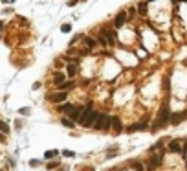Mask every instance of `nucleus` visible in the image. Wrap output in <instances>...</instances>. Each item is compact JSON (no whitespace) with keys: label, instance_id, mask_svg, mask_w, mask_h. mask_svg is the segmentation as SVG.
Listing matches in <instances>:
<instances>
[{"label":"nucleus","instance_id":"2eb2a0df","mask_svg":"<svg viewBox=\"0 0 187 171\" xmlns=\"http://www.w3.org/2000/svg\"><path fill=\"white\" fill-rule=\"evenodd\" d=\"M138 11H139L141 15H145V13L149 11V4H147V2H139V4H138Z\"/></svg>","mask_w":187,"mask_h":171},{"label":"nucleus","instance_id":"f257e3e1","mask_svg":"<svg viewBox=\"0 0 187 171\" xmlns=\"http://www.w3.org/2000/svg\"><path fill=\"white\" fill-rule=\"evenodd\" d=\"M97 116H99V112H95V110L90 107L86 112H83V116H81V120H79V125L81 127H94Z\"/></svg>","mask_w":187,"mask_h":171},{"label":"nucleus","instance_id":"423d86ee","mask_svg":"<svg viewBox=\"0 0 187 171\" xmlns=\"http://www.w3.org/2000/svg\"><path fill=\"white\" fill-rule=\"evenodd\" d=\"M125 21H127V13L125 11H119L118 15H116V21H114V26L116 28H121L125 24Z\"/></svg>","mask_w":187,"mask_h":171},{"label":"nucleus","instance_id":"aec40b11","mask_svg":"<svg viewBox=\"0 0 187 171\" xmlns=\"http://www.w3.org/2000/svg\"><path fill=\"white\" fill-rule=\"evenodd\" d=\"M73 87V83L72 81H68V83H63V85H61V88H72Z\"/></svg>","mask_w":187,"mask_h":171},{"label":"nucleus","instance_id":"6e6552de","mask_svg":"<svg viewBox=\"0 0 187 171\" xmlns=\"http://www.w3.org/2000/svg\"><path fill=\"white\" fill-rule=\"evenodd\" d=\"M169 151H173V153H182L180 140H173V142H169Z\"/></svg>","mask_w":187,"mask_h":171},{"label":"nucleus","instance_id":"dca6fc26","mask_svg":"<svg viewBox=\"0 0 187 171\" xmlns=\"http://www.w3.org/2000/svg\"><path fill=\"white\" fill-rule=\"evenodd\" d=\"M7 131H9V125L2 120V122H0V133H7Z\"/></svg>","mask_w":187,"mask_h":171},{"label":"nucleus","instance_id":"1a4fd4ad","mask_svg":"<svg viewBox=\"0 0 187 171\" xmlns=\"http://www.w3.org/2000/svg\"><path fill=\"white\" fill-rule=\"evenodd\" d=\"M147 129V122H139V123H134L129 127V133H134V131H143Z\"/></svg>","mask_w":187,"mask_h":171},{"label":"nucleus","instance_id":"cd10ccee","mask_svg":"<svg viewBox=\"0 0 187 171\" xmlns=\"http://www.w3.org/2000/svg\"><path fill=\"white\" fill-rule=\"evenodd\" d=\"M178 2H187V0H178Z\"/></svg>","mask_w":187,"mask_h":171},{"label":"nucleus","instance_id":"f8f14e48","mask_svg":"<svg viewBox=\"0 0 187 171\" xmlns=\"http://www.w3.org/2000/svg\"><path fill=\"white\" fill-rule=\"evenodd\" d=\"M75 109V105H72V103H64L63 107H59V110L61 112H66V114H72V110Z\"/></svg>","mask_w":187,"mask_h":171},{"label":"nucleus","instance_id":"393cba45","mask_svg":"<svg viewBox=\"0 0 187 171\" xmlns=\"http://www.w3.org/2000/svg\"><path fill=\"white\" fill-rule=\"evenodd\" d=\"M81 171H94V169H92V168H88V169H81Z\"/></svg>","mask_w":187,"mask_h":171},{"label":"nucleus","instance_id":"a211bd4d","mask_svg":"<svg viewBox=\"0 0 187 171\" xmlns=\"http://www.w3.org/2000/svg\"><path fill=\"white\" fill-rule=\"evenodd\" d=\"M61 31H64V33L72 31V24H63V26H61Z\"/></svg>","mask_w":187,"mask_h":171},{"label":"nucleus","instance_id":"39448f33","mask_svg":"<svg viewBox=\"0 0 187 171\" xmlns=\"http://www.w3.org/2000/svg\"><path fill=\"white\" fill-rule=\"evenodd\" d=\"M185 118V112H171V118H169V123H173V125H178L182 120Z\"/></svg>","mask_w":187,"mask_h":171},{"label":"nucleus","instance_id":"c85d7f7f","mask_svg":"<svg viewBox=\"0 0 187 171\" xmlns=\"http://www.w3.org/2000/svg\"><path fill=\"white\" fill-rule=\"evenodd\" d=\"M147 2H152V0H147Z\"/></svg>","mask_w":187,"mask_h":171},{"label":"nucleus","instance_id":"4468645a","mask_svg":"<svg viewBox=\"0 0 187 171\" xmlns=\"http://www.w3.org/2000/svg\"><path fill=\"white\" fill-rule=\"evenodd\" d=\"M112 127H114V131H118V133L123 129V123H121L119 118H112Z\"/></svg>","mask_w":187,"mask_h":171},{"label":"nucleus","instance_id":"6ab92c4d","mask_svg":"<svg viewBox=\"0 0 187 171\" xmlns=\"http://www.w3.org/2000/svg\"><path fill=\"white\" fill-rule=\"evenodd\" d=\"M84 42H86L90 48H94V46H95V41H94V39H88V37H86V39H84Z\"/></svg>","mask_w":187,"mask_h":171},{"label":"nucleus","instance_id":"7ed1b4c3","mask_svg":"<svg viewBox=\"0 0 187 171\" xmlns=\"http://www.w3.org/2000/svg\"><path fill=\"white\" fill-rule=\"evenodd\" d=\"M110 125H112V118L107 116V114H99L97 120H95V123H94V129L107 131V129H110Z\"/></svg>","mask_w":187,"mask_h":171},{"label":"nucleus","instance_id":"a878e982","mask_svg":"<svg viewBox=\"0 0 187 171\" xmlns=\"http://www.w3.org/2000/svg\"><path fill=\"white\" fill-rule=\"evenodd\" d=\"M2 28H4V22H2V21H0V29H2Z\"/></svg>","mask_w":187,"mask_h":171},{"label":"nucleus","instance_id":"f3484780","mask_svg":"<svg viewBox=\"0 0 187 171\" xmlns=\"http://www.w3.org/2000/svg\"><path fill=\"white\" fill-rule=\"evenodd\" d=\"M63 125H64V127H70V129H72V127H73V122H72V120H68V118H63Z\"/></svg>","mask_w":187,"mask_h":171},{"label":"nucleus","instance_id":"bb28decb","mask_svg":"<svg viewBox=\"0 0 187 171\" xmlns=\"http://www.w3.org/2000/svg\"><path fill=\"white\" fill-rule=\"evenodd\" d=\"M4 2H15V0H4Z\"/></svg>","mask_w":187,"mask_h":171},{"label":"nucleus","instance_id":"4be33fe9","mask_svg":"<svg viewBox=\"0 0 187 171\" xmlns=\"http://www.w3.org/2000/svg\"><path fill=\"white\" fill-rule=\"evenodd\" d=\"M79 2H81V0H70V2H68V6H72V8H73V6H77Z\"/></svg>","mask_w":187,"mask_h":171},{"label":"nucleus","instance_id":"f03ea898","mask_svg":"<svg viewBox=\"0 0 187 171\" xmlns=\"http://www.w3.org/2000/svg\"><path fill=\"white\" fill-rule=\"evenodd\" d=\"M169 118H171V109H169V105H163L161 110H160V116H158V120H156V123H154L152 129L156 131V129L165 127V125L169 123Z\"/></svg>","mask_w":187,"mask_h":171},{"label":"nucleus","instance_id":"412c9836","mask_svg":"<svg viewBox=\"0 0 187 171\" xmlns=\"http://www.w3.org/2000/svg\"><path fill=\"white\" fill-rule=\"evenodd\" d=\"M55 155H57V151H48V153H46V158H53Z\"/></svg>","mask_w":187,"mask_h":171},{"label":"nucleus","instance_id":"5701e85b","mask_svg":"<svg viewBox=\"0 0 187 171\" xmlns=\"http://www.w3.org/2000/svg\"><path fill=\"white\" fill-rule=\"evenodd\" d=\"M64 157H73V151H63Z\"/></svg>","mask_w":187,"mask_h":171},{"label":"nucleus","instance_id":"c756f323","mask_svg":"<svg viewBox=\"0 0 187 171\" xmlns=\"http://www.w3.org/2000/svg\"><path fill=\"white\" fill-rule=\"evenodd\" d=\"M114 171H116V169H114Z\"/></svg>","mask_w":187,"mask_h":171},{"label":"nucleus","instance_id":"ddd939ff","mask_svg":"<svg viewBox=\"0 0 187 171\" xmlns=\"http://www.w3.org/2000/svg\"><path fill=\"white\" fill-rule=\"evenodd\" d=\"M158 164H160V158L152 157V158H150V162H149V171H154L156 168H158Z\"/></svg>","mask_w":187,"mask_h":171},{"label":"nucleus","instance_id":"9b49d317","mask_svg":"<svg viewBox=\"0 0 187 171\" xmlns=\"http://www.w3.org/2000/svg\"><path fill=\"white\" fill-rule=\"evenodd\" d=\"M53 83L61 87V85L64 83V74H63V72H55V74H53Z\"/></svg>","mask_w":187,"mask_h":171},{"label":"nucleus","instance_id":"20e7f679","mask_svg":"<svg viewBox=\"0 0 187 171\" xmlns=\"http://www.w3.org/2000/svg\"><path fill=\"white\" fill-rule=\"evenodd\" d=\"M101 37H103L108 44H114V42H116V39H118V35H116L112 29H103V35H101Z\"/></svg>","mask_w":187,"mask_h":171},{"label":"nucleus","instance_id":"0eeeda50","mask_svg":"<svg viewBox=\"0 0 187 171\" xmlns=\"http://www.w3.org/2000/svg\"><path fill=\"white\" fill-rule=\"evenodd\" d=\"M68 98V92H59V94H53V96H50L48 99L53 103H59V101H64V99Z\"/></svg>","mask_w":187,"mask_h":171},{"label":"nucleus","instance_id":"b1692460","mask_svg":"<svg viewBox=\"0 0 187 171\" xmlns=\"http://www.w3.org/2000/svg\"><path fill=\"white\" fill-rule=\"evenodd\" d=\"M0 142H6V138H4V134L0 133Z\"/></svg>","mask_w":187,"mask_h":171},{"label":"nucleus","instance_id":"9d476101","mask_svg":"<svg viewBox=\"0 0 187 171\" xmlns=\"http://www.w3.org/2000/svg\"><path fill=\"white\" fill-rule=\"evenodd\" d=\"M66 74H68V77H73L77 74V63H70L66 66Z\"/></svg>","mask_w":187,"mask_h":171}]
</instances>
